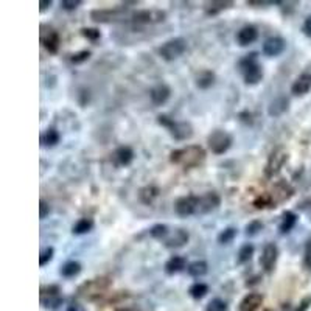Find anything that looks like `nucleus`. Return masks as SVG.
Here are the masks:
<instances>
[{
  "instance_id": "nucleus-25",
  "label": "nucleus",
  "mask_w": 311,
  "mask_h": 311,
  "mask_svg": "<svg viewBox=\"0 0 311 311\" xmlns=\"http://www.w3.org/2000/svg\"><path fill=\"white\" fill-rule=\"evenodd\" d=\"M288 106H290V100L286 97H279L269 104L268 112L271 117H280L288 110Z\"/></svg>"
},
{
  "instance_id": "nucleus-13",
  "label": "nucleus",
  "mask_w": 311,
  "mask_h": 311,
  "mask_svg": "<svg viewBox=\"0 0 311 311\" xmlns=\"http://www.w3.org/2000/svg\"><path fill=\"white\" fill-rule=\"evenodd\" d=\"M41 44L50 55H56L59 52V46H61V39H59L58 31L53 28L46 30V27L41 25Z\"/></svg>"
},
{
  "instance_id": "nucleus-16",
  "label": "nucleus",
  "mask_w": 311,
  "mask_h": 311,
  "mask_svg": "<svg viewBox=\"0 0 311 311\" xmlns=\"http://www.w3.org/2000/svg\"><path fill=\"white\" fill-rule=\"evenodd\" d=\"M286 49V41L283 37L280 36H272L269 39H266L264 44H263V53L266 56H271V58H274V56H279L285 52Z\"/></svg>"
},
{
  "instance_id": "nucleus-49",
  "label": "nucleus",
  "mask_w": 311,
  "mask_h": 311,
  "mask_svg": "<svg viewBox=\"0 0 311 311\" xmlns=\"http://www.w3.org/2000/svg\"><path fill=\"white\" fill-rule=\"evenodd\" d=\"M67 311H84V309H83L81 306H70Z\"/></svg>"
},
{
  "instance_id": "nucleus-23",
  "label": "nucleus",
  "mask_w": 311,
  "mask_h": 311,
  "mask_svg": "<svg viewBox=\"0 0 311 311\" xmlns=\"http://www.w3.org/2000/svg\"><path fill=\"white\" fill-rule=\"evenodd\" d=\"M297 218L299 216L294 212H291V210H285L282 213L280 224H279V230H280L282 235H286V233H290L294 229V226L297 224Z\"/></svg>"
},
{
  "instance_id": "nucleus-42",
  "label": "nucleus",
  "mask_w": 311,
  "mask_h": 311,
  "mask_svg": "<svg viewBox=\"0 0 311 311\" xmlns=\"http://www.w3.org/2000/svg\"><path fill=\"white\" fill-rule=\"evenodd\" d=\"M81 34L87 39V41H92V42L98 41V39L101 37V33H100L98 28H83Z\"/></svg>"
},
{
  "instance_id": "nucleus-40",
  "label": "nucleus",
  "mask_w": 311,
  "mask_h": 311,
  "mask_svg": "<svg viewBox=\"0 0 311 311\" xmlns=\"http://www.w3.org/2000/svg\"><path fill=\"white\" fill-rule=\"evenodd\" d=\"M303 268L306 271H311V235L306 240L305 251H303Z\"/></svg>"
},
{
  "instance_id": "nucleus-37",
  "label": "nucleus",
  "mask_w": 311,
  "mask_h": 311,
  "mask_svg": "<svg viewBox=\"0 0 311 311\" xmlns=\"http://www.w3.org/2000/svg\"><path fill=\"white\" fill-rule=\"evenodd\" d=\"M53 255H55V249H53L52 246L44 248V249L41 251V254H39V266L44 268L46 264H49V263L52 261Z\"/></svg>"
},
{
  "instance_id": "nucleus-19",
  "label": "nucleus",
  "mask_w": 311,
  "mask_h": 311,
  "mask_svg": "<svg viewBox=\"0 0 311 311\" xmlns=\"http://www.w3.org/2000/svg\"><path fill=\"white\" fill-rule=\"evenodd\" d=\"M112 161L117 167H128L131 165V162L134 161V151L131 146L128 145H123V146H119L114 154H112Z\"/></svg>"
},
{
  "instance_id": "nucleus-11",
  "label": "nucleus",
  "mask_w": 311,
  "mask_h": 311,
  "mask_svg": "<svg viewBox=\"0 0 311 311\" xmlns=\"http://www.w3.org/2000/svg\"><path fill=\"white\" fill-rule=\"evenodd\" d=\"M268 194H269L272 209H276L279 204L286 203L288 199H291V196L294 194V190L291 188L290 184H286V182L282 181V182H277L271 191H268Z\"/></svg>"
},
{
  "instance_id": "nucleus-30",
  "label": "nucleus",
  "mask_w": 311,
  "mask_h": 311,
  "mask_svg": "<svg viewBox=\"0 0 311 311\" xmlns=\"http://www.w3.org/2000/svg\"><path fill=\"white\" fill-rule=\"evenodd\" d=\"M187 272L191 277H203L209 272V264L204 260H196L187 266Z\"/></svg>"
},
{
  "instance_id": "nucleus-4",
  "label": "nucleus",
  "mask_w": 311,
  "mask_h": 311,
  "mask_svg": "<svg viewBox=\"0 0 311 311\" xmlns=\"http://www.w3.org/2000/svg\"><path fill=\"white\" fill-rule=\"evenodd\" d=\"M187 41L184 37H171L159 47V55L165 61H174L187 52Z\"/></svg>"
},
{
  "instance_id": "nucleus-24",
  "label": "nucleus",
  "mask_w": 311,
  "mask_h": 311,
  "mask_svg": "<svg viewBox=\"0 0 311 311\" xmlns=\"http://www.w3.org/2000/svg\"><path fill=\"white\" fill-rule=\"evenodd\" d=\"M187 260L181 255H173L167 263H165V271H167V274L170 276H174L177 274V272L184 271L187 268Z\"/></svg>"
},
{
  "instance_id": "nucleus-22",
  "label": "nucleus",
  "mask_w": 311,
  "mask_h": 311,
  "mask_svg": "<svg viewBox=\"0 0 311 311\" xmlns=\"http://www.w3.org/2000/svg\"><path fill=\"white\" fill-rule=\"evenodd\" d=\"M263 303V296L260 293H249L240 302V311H258Z\"/></svg>"
},
{
  "instance_id": "nucleus-28",
  "label": "nucleus",
  "mask_w": 311,
  "mask_h": 311,
  "mask_svg": "<svg viewBox=\"0 0 311 311\" xmlns=\"http://www.w3.org/2000/svg\"><path fill=\"white\" fill-rule=\"evenodd\" d=\"M94 226H95V223L92 218H81L73 224L72 233L73 235H86V233H89L94 229Z\"/></svg>"
},
{
  "instance_id": "nucleus-39",
  "label": "nucleus",
  "mask_w": 311,
  "mask_h": 311,
  "mask_svg": "<svg viewBox=\"0 0 311 311\" xmlns=\"http://www.w3.org/2000/svg\"><path fill=\"white\" fill-rule=\"evenodd\" d=\"M206 311H229V306L223 299H213L209 302Z\"/></svg>"
},
{
  "instance_id": "nucleus-8",
  "label": "nucleus",
  "mask_w": 311,
  "mask_h": 311,
  "mask_svg": "<svg viewBox=\"0 0 311 311\" xmlns=\"http://www.w3.org/2000/svg\"><path fill=\"white\" fill-rule=\"evenodd\" d=\"M286 161H288V152L286 151H283V149L274 151L269 156V159H268V162L264 165V176L268 179H272L274 176H277L282 171Z\"/></svg>"
},
{
  "instance_id": "nucleus-6",
  "label": "nucleus",
  "mask_w": 311,
  "mask_h": 311,
  "mask_svg": "<svg viewBox=\"0 0 311 311\" xmlns=\"http://www.w3.org/2000/svg\"><path fill=\"white\" fill-rule=\"evenodd\" d=\"M209 148L213 154L221 156L224 154L230 146H232V136L227 131L223 129H215L209 137H207Z\"/></svg>"
},
{
  "instance_id": "nucleus-2",
  "label": "nucleus",
  "mask_w": 311,
  "mask_h": 311,
  "mask_svg": "<svg viewBox=\"0 0 311 311\" xmlns=\"http://www.w3.org/2000/svg\"><path fill=\"white\" fill-rule=\"evenodd\" d=\"M245 83L249 86H255L263 80V67L258 64V53L252 52L249 55H246L240 62H238Z\"/></svg>"
},
{
  "instance_id": "nucleus-10",
  "label": "nucleus",
  "mask_w": 311,
  "mask_h": 311,
  "mask_svg": "<svg viewBox=\"0 0 311 311\" xmlns=\"http://www.w3.org/2000/svg\"><path fill=\"white\" fill-rule=\"evenodd\" d=\"M167 19V13L162 10H139L131 14V20L139 25L161 24Z\"/></svg>"
},
{
  "instance_id": "nucleus-44",
  "label": "nucleus",
  "mask_w": 311,
  "mask_h": 311,
  "mask_svg": "<svg viewBox=\"0 0 311 311\" xmlns=\"http://www.w3.org/2000/svg\"><path fill=\"white\" fill-rule=\"evenodd\" d=\"M49 215H50V206L44 199H41V201H39V218L46 219Z\"/></svg>"
},
{
  "instance_id": "nucleus-50",
  "label": "nucleus",
  "mask_w": 311,
  "mask_h": 311,
  "mask_svg": "<svg viewBox=\"0 0 311 311\" xmlns=\"http://www.w3.org/2000/svg\"><path fill=\"white\" fill-rule=\"evenodd\" d=\"M264 311H272V309H264Z\"/></svg>"
},
{
  "instance_id": "nucleus-12",
  "label": "nucleus",
  "mask_w": 311,
  "mask_h": 311,
  "mask_svg": "<svg viewBox=\"0 0 311 311\" xmlns=\"http://www.w3.org/2000/svg\"><path fill=\"white\" fill-rule=\"evenodd\" d=\"M59 286L56 285H47V286H41V303L44 305V308L49 309H56L59 308V305L62 303V297L59 294Z\"/></svg>"
},
{
  "instance_id": "nucleus-9",
  "label": "nucleus",
  "mask_w": 311,
  "mask_h": 311,
  "mask_svg": "<svg viewBox=\"0 0 311 311\" xmlns=\"http://www.w3.org/2000/svg\"><path fill=\"white\" fill-rule=\"evenodd\" d=\"M279 260V248L276 243H266L263 246L261 255H260V266L263 268V271L266 274H271L274 272L276 264Z\"/></svg>"
},
{
  "instance_id": "nucleus-20",
  "label": "nucleus",
  "mask_w": 311,
  "mask_h": 311,
  "mask_svg": "<svg viewBox=\"0 0 311 311\" xmlns=\"http://www.w3.org/2000/svg\"><path fill=\"white\" fill-rule=\"evenodd\" d=\"M311 91V73H302L296 78V81L291 86V94L296 97L306 95Z\"/></svg>"
},
{
  "instance_id": "nucleus-45",
  "label": "nucleus",
  "mask_w": 311,
  "mask_h": 311,
  "mask_svg": "<svg viewBox=\"0 0 311 311\" xmlns=\"http://www.w3.org/2000/svg\"><path fill=\"white\" fill-rule=\"evenodd\" d=\"M280 2H264V0H249L248 2V5H251V7H264V5H279Z\"/></svg>"
},
{
  "instance_id": "nucleus-47",
  "label": "nucleus",
  "mask_w": 311,
  "mask_h": 311,
  "mask_svg": "<svg viewBox=\"0 0 311 311\" xmlns=\"http://www.w3.org/2000/svg\"><path fill=\"white\" fill-rule=\"evenodd\" d=\"M52 5H53L52 0H41V2H39V11H41V13H46Z\"/></svg>"
},
{
  "instance_id": "nucleus-3",
  "label": "nucleus",
  "mask_w": 311,
  "mask_h": 311,
  "mask_svg": "<svg viewBox=\"0 0 311 311\" xmlns=\"http://www.w3.org/2000/svg\"><path fill=\"white\" fill-rule=\"evenodd\" d=\"M158 123L164 128H167L171 134V137L177 142L188 140L193 136V126L190 122H176L171 117L162 114L158 117Z\"/></svg>"
},
{
  "instance_id": "nucleus-7",
  "label": "nucleus",
  "mask_w": 311,
  "mask_h": 311,
  "mask_svg": "<svg viewBox=\"0 0 311 311\" xmlns=\"http://www.w3.org/2000/svg\"><path fill=\"white\" fill-rule=\"evenodd\" d=\"M198 210H199V196H194V194L181 196L174 203V212L182 218L198 215Z\"/></svg>"
},
{
  "instance_id": "nucleus-15",
  "label": "nucleus",
  "mask_w": 311,
  "mask_h": 311,
  "mask_svg": "<svg viewBox=\"0 0 311 311\" xmlns=\"http://www.w3.org/2000/svg\"><path fill=\"white\" fill-rule=\"evenodd\" d=\"M92 20L95 22H119L126 17L125 10L122 8H114V10H94L91 13Z\"/></svg>"
},
{
  "instance_id": "nucleus-46",
  "label": "nucleus",
  "mask_w": 311,
  "mask_h": 311,
  "mask_svg": "<svg viewBox=\"0 0 311 311\" xmlns=\"http://www.w3.org/2000/svg\"><path fill=\"white\" fill-rule=\"evenodd\" d=\"M302 31H303L308 37H311V16H308V17L305 19L303 27H302Z\"/></svg>"
},
{
  "instance_id": "nucleus-43",
  "label": "nucleus",
  "mask_w": 311,
  "mask_h": 311,
  "mask_svg": "<svg viewBox=\"0 0 311 311\" xmlns=\"http://www.w3.org/2000/svg\"><path fill=\"white\" fill-rule=\"evenodd\" d=\"M81 5H83L81 0H62V2H61V8L65 10V11H75Z\"/></svg>"
},
{
  "instance_id": "nucleus-33",
  "label": "nucleus",
  "mask_w": 311,
  "mask_h": 311,
  "mask_svg": "<svg viewBox=\"0 0 311 311\" xmlns=\"http://www.w3.org/2000/svg\"><path fill=\"white\" fill-rule=\"evenodd\" d=\"M140 201L145 203V204H151L154 201V198H158L159 196V188L158 187H154V185H148L145 188L140 190Z\"/></svg>"
},
{
  "instance_id": "nucleus-14",
  "label": "nucleus",
  "mask_w": 311,
  "mask_h": 311,
  "mask_svg": "<svg viewBox=\"0 0 311 311\" xmlns=\"http://www.w3.org/2000/svg\"><path fill=\"white\" fill-rule=\"evenodd\" d=\"M188 240H190V233L182 227H176L170 230L168 237L162 243L168 249H179V248H184L188 243Z\"/></svg>"
},
{
  "instance_id": "nucleus-31",
  "label": "nucleus",
  "mask_w": 311,
  "mask_h": 311,
  "mask_svg": "<svg viewBox=\"0 0 311 311\" xmlns=\"http://www.w3.org/2000/svg\"><path fill=\"white\" fill-rule=\"evenodd\" d=\"M59 139H61L59 132L55 128H49L46 132L41 134V146H44V148L55 146V145L59 143Z\"/></svg>"
},
{
  "instance_id": "nucleus-21",
  "label": "nucleus",
  "mask_w": 311,
  "mask_h": 311,
  "mask_svg": "<svg viewBox=\"0 0 311 311\" xmlns=\"http://www.w3.org/2000/svg\"><path fill=\"white\" fill-rule=\"evenodd\" d=\"M258 39V31L255 27L252 25H246L243 27L238 33H237V42L241 46V47H246V46H251L254 44Z\"/></svg>"
},
{
  "instance_id": "nucleus-34",
  "label": "nucleus",
  "mask_w": 311,
  "mask_h": 311,
  "mask_svg": "<svg viewBox=\"0 0 311 311\" xmlns=\"http://www.w3.org/2000/svg\"><path fill=\"white\" fill-rule=\"evenodd\" d=\"M254 252H255L254 245H251V243L243 245V246L240 248L238 254H237V263H238V264H245V263H248V261L252 258Z\"/></svg>"
},
{
  "instance_id": "nucleus-35",
  "label": "nucleus",
  "mask_w": 311,
  "mask_h": 311,
  "mask_svg": "<svg viewBox=\"0 0 311 311\" xmlns=\"http://www.w3.org/2000/svg\"><path fill=\"white\" fill-rule=\"evenodd\" d=\"M235 237H237V229L235 227H226L224 230L219 232L218 243L219 245H229V243H232L233 240H235Z\"/></svg>"
},
{
  "instance_id": "nucleus-38",
  "label": "nucleus",
  "mask_w": 311,
  "mask_h": 311,
  "mask_svg": "<svg viewBox=\"0 0 311 311\" xmlns=\"http://www.w3.org/2000/svg\"><path fill=\"white\" fill-rule=\"evenodd\" d=\"M263 230V223L261 221H258V219H254V221H251L248 226H246V235L248 237H255V235H258V233Z\"/></svg>"
},
{
  "instance_id": "nucleus-18",
  "label": "nucleus",
  "mask_w": 311,
  "mask_h": 311,
  "mask_svg": "<svg viewBox=\"0 0 311 311\" xmlns=\"http://www.w3.org/2000/svg\"><path fill=\"white\" fill-rule=\"evenodd\" d=\"M171 97V87L165 83H159L156 84L151 91H149V98L152 101L154 106H162L165 104Z\"/></svg>"
},
{
  "instance_id": "nucleus-5",
  "label": "nucleus",
  "mask_w": 311,
  "mask_h": 311,
  "mask_svg": "<svg viewBox=\"0 0 311 311\" xmlns=\"http://www.w3.org/2000/svg\"><path fill=\"white\" fill-rule=\"evenodd\" d=\"M110 279L107 277H97V279H92L89 282H86L81 288H80V296L89 299V300H94V299H98L100 296L106 294V291L110 288Z\"/></svg>"
},
{
  "instance_id": "nucleus-1",
  "label": "nucleus",
  "mask_w": 311,
  "mask_h": 311,
  "mask_svg": "<svg viewBox=\"0 0 311 311\" xmlns=\"http://www.w3.org/2000/svg\"><path fill=\"white\" fill-rule=\"evenodd\" d=\"M207 152L201 145H188L184 148L173 149L170 152V162L184 168H194L204 164Z\"/></svg>"
},
{
  "instance_id": "nucleus-17",
  "label": "nucleus",
  "mask_w": 311,
  "mask_h": 311,
  "mask_svg": "<svg viewBox=\"0 0 311 311\" xmlns=\"http://www.w3.org/2000/svg\"><path fill=\"white\" fill-rule=\"evenodd\" d=\"M221 204V198L216 191H209L203 196H199V210H198V215H206V213H210L213 210H216Z\"/></svg>"
},
{
  "instance_id": "nucleus-26",
  "label": "nucleus",
  "mask_w": 311,
  "mask_h": 311,
  "mask_svg": "<svg viewBox=\"0 0 311 311\" xmlns=\"http://www.w3.org/2000/svg\"><path fill=\"white\" fill-rule=\"evenodd\" d=\"M215 80H216V76H215V73L212 70H203L196 76V87L203 89V91H207L215 84Z\"/></svg>"
},
{
  "instance_id": "nucleus-32",
  "label": "nucleus",
  "mask_w": 311,
  "mask_h": 311,
  "mask_svg": "<svg viewBox=\"0 0 311 311\" xmlns=\"http://www.w3.org/2000/svg\"><path fill=\"white\" fill-rule=\"evenodd\" d=\"M170 227L167 224H154L151 229H149V235L154 238V240H159V241H164L168 233H170Z\"/></svg>"
},
{
  "instance_id": "nucleus-41",
  "label": "nucleus",
  "mask_w": 311,
  "mask_h": 311,
  "mask_svg": "<svg viewBox=\"0 0 311 311\" xmlns=\"http://www.w3.org/2000/svg\"><path fill=\"white\" fill-rule=\"evenodd\" d=\"M89 58H91V52H89V50H83V52L73 53V55L70 56V62H72V64H83V62H86Z\"/></svg>"
},
{
  "instance_id": "nucleus-27",
  "label": "nucleus",
  "mask_w": 311,
  "mask_h": 311,
  "mask_svg": "<svg viewBox=\"0 0 311 311\" xmlns=\"http://www.w3.org/2000/svg\"><path fill=\"white\" fill-rule=\"evenodd\" d=\"M81 272V263L80 261H75V260H70L67 263H64L59 269V274L65 279H73L76 277L78 274Z\"/></svg>"
},
{
  "instance_id": "nucleus-36",
  "label": "nucleus",
  "mask_w": 311,
  "mask_h": 311,
  "mask_svg": "<svg viewBox=\"0 0 311 311\" xmlns=\"http://www.w3.org/2000/svg\"><path fill=\"white\" fill-rule=\"evenodd\" d=\"M188 293H190V296L193 297V299H203L207 293H209V286L206 285V283H203V282H196V283H193L191 286H190V290H188Z\"/></svg>"
},
{
  "instance_id": "nucleus-29",
  "label": "nucleus",
  "mask_w": 311,
  "mask_h": 311,
  "mask_svg": "<svg viewBox=\"0 0 311 311\" xmlns=\"http://www.w3.org/2000/svg\"><path fill=\"white\" fill-rule=\"evenodd\" d=\"M232 5H233V2H227V0H215V2H207L204 10H206V14L216 16V14L223 13L224 10L230 8Z\"/></svg>"
},
{
  "instance_id": "nucleus-48",
  "label": "nucleus",
  "mask_w": 311,
  "mask_h": 311,
  "mask_svg": "<svg viewBox=\"0 0 311 311\" xmlns=\"http://www.w3.org/2000/svg\"><path fill=\"white\" fill-rule=\"evenodd\" d=\"M309 305H311V297H306V299H303V300H302L300 306H299V308H297L296 311H305V309H306V308H308Z\"/></svg>"
}]
</instances>
